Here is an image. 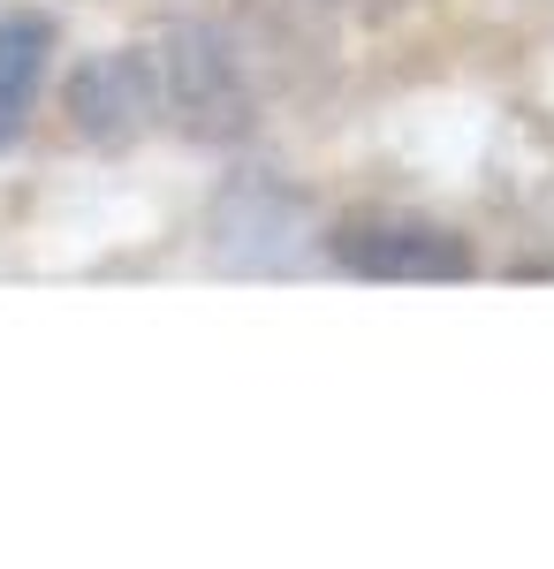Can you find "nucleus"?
<instances>
[{
	"instance_id": "obj_1",
	"label": "nucleus",
	"mask_w": 554,
	"mask_h": 569,
	"mask_svg": "<svg viewBox=\"0 0 554 569\" xmlns=\"http://www.w3.org/2000/svg\"><path fill=\"white\" fill-rule=\"evenodd\" d=\"M152 53V91H160V122L182 130L190 144H236L251 130V84L236 46L214 23H175L145 46Z\"/></svg>"
},
{
	"instance_id": "obj_2",
	"label": "nucleus",
	"mask_w": 554,
	"mask_h": 569,
	"mask_svg": "<svg viewBox=\"0 0 554 569\" xmlns=\"http://www.w3.org/2000/svg\"><path fill=\"white\" fill-rule=\"evenodd\" d=\"M327 251H335L342 273L403 281V289H456V281L478 273V251L426 213H349V220H335Z\"/></svg>"
},
{
	"instance_id": "obj_3",
	"label": "nucleus",
	"mask_w": 554,
	"mask_h": 569,
	"mask_svg": "<svg viewBox=\"0 0 554 569\" xmlns=\"http://www.w3.org/2000/svg\"><path fill=\"white\" fill-rule=\"evenodd\" d=\"M69 130L85 144H99V152H122L145 130H160V91H152V53L145 46L91 53L69 77Z\"/></svg>"
},
{
	"instance_id": "obj_4",
	"label": "nucleus",
	"mask_w": 554,
	"mask_h": 569,
	"mask_svg": "<svg viewBox=\"0 0 554 569\" xmlns=\"http://www.w3.org/2000/svg\"><path fill=\"white\" fill-rule=\"evenodd\" d=\"M46 69H53V23H46L39 8L0 16V152L31 130L39 91H46Z\"/></svg>"
}]
</instances>
